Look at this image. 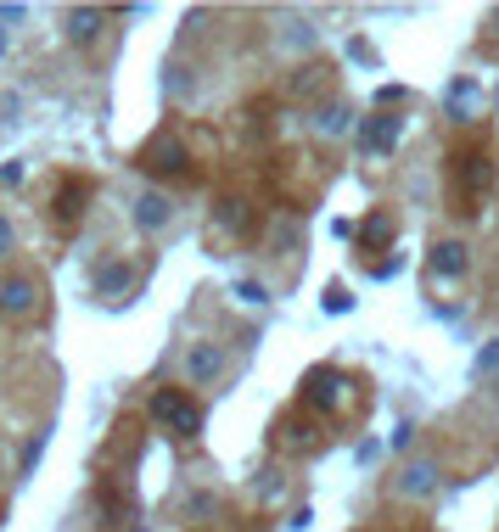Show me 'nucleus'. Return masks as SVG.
<instances>
[{
    "instance_id": "1",
    "label": "nucleus",
    "mask_w": 499,
    "mask_h": 532,
    "mask_svg": "<svg viewBox=\"0 0 499 532\" xmlns=\"http://www.w3.org/2000/svg\"><path fill=\"white\" fill-rule=\"evenodd\" d=\"M152 415L163 420V426H174V432H180V437L202 432V409L191 404L186 392H174V387H163V392H157V398H152Z\"/></svg>"
},
{
    "instance_id": "2",
    "label": "nucleus",
    "mask_w": 499,
    "mask_h": 532,
    "mask_svg": "<svg viewBox=\"0 0 499 532\" xmlns=\"http://www.w3.org/2000/svg\"><path fill=\"white\" fill-rule=\"evenodd\" d=\"M348 387H354V381L337 376V370H314V376H309V404L314 409H343L348 404Z\"/></svg>"
},
{
    "instance_id": "3",
    "label": "nucleus",
    "mask_w": 499,
    "mask_h": 532,
    "mask_svg": "<svg viewBox=\"0 0 499 532\" xmlns=\"http://www.w3.org/2000/svg\"><path fill=\"white\" fill-rule=\"evenodd\" d=\"M427 264H432V275H438V280H460L471 269V252H466V241H438Z\"/></svg>"
},
{
    "instance_id": "4",
    "label": "nucleus",
    "mask_w": 499,
    "mask_h": 532,
    "mask_svg": "<svg viewBox=\"0 0 499 532\" xmlns=\"http://www.w3.org/2000/svg\"><path fill=\"white\" fill-rule=\"evenodd\" d=\"M393 140H399V118H371V124H359V152H371V157H387L393 152Z\"/></svg>"
},
{
    "instance_id": "5",
    "label": "nucleus",
    "mask_w": 499,
    "mask_h": 532,
    "mask_svg": "<svg viewBox=\"0 0 499 532\" xmlns=\"http://www.w3.org/2000/svg\"><path fill=\"white\" fill-rule=\"evenodd\" d=\"M219 370H225V353H219L214 342H197V348L186 353V376L197 381V387H202V381H214Z\"/></svg>"
},
{
    "instance_id": "6",
    "label": "nucleus",
    "mask_w": 499,
    "mask_h": 532,
    "mask_svg": "<svg viewBox=\"0 0 499 532\" xmlns=\"http://www.w3.org/2000/svg\"><path fill=\"white\" fill-rule=\"evenodd\" d=\"M432 488H438V465H432V460L404 465V476H399V493H404V499H427Z\"/></svg>"
},
{
    "instance_id": "7",
    "label": "nucleus",
    "mask_w": 499,
    "mask_h": 532,
    "mask_svg": "<svg viewBox=\"0 0 499 532\" xmlns=\"http://www.w3.org/2000/svg\"><path fill=\"white\" fill-rule=\"evenodd\" d=\"M146 168L152 174H186V146L180 140H157L152 152H146Z\"/></svg>"
},
{
    "instance_id": "8",
    "label": "nucleus",
    "mask_w": 499,
    "mask_h": 532,
    "mask_svg": "<svg viewBox=\"0 0 499 532\" xmlns=\"http://www.w3.org/2000/svg\"><path fill=\"white\" fill-rule=\"evenodd\" d=\"M135 224H141V230H157V224H169V196L146 191L141 202H135Z\"/></svg>"
},
{
    "instance_id": "9",
    "label": "nucleus",
    "mask_w": 499,
    "mask_h": 532,
    "mask_svg": "<svg viewBox=\"0 0 499 532\" xmlns=\"http://www.w3.org/2000/svg\"><path fill=\"white\" fill-rule=\"evenodd\" d=\"M0 308H6V314L34 308V286H29V280H6V286H0Z\"/></svg>"
},
{
    "instance_id": "10",
    "label": "nucleus",
    "mask_w": 499,
    "mask_h": 532,
    "mask_svg": "<svg viewBox=\"0 0 499 532\" xmlns=\"http://www.w3.org/2000/svg\"><path fill=\"white\" fill-rule=\"evenodd\" d=\"M359 236L371 241V247H387V241H393V219H387V213H376V219H365V230H359Z\"/></svg>"
},
{
    "instance_id": "11",
    "label": "nucleus",
    "mask_w": 499,
    "mask_h": 532,
    "mask_svg": "<svg viewBox=\"0 0 499 532\" xmlns=\"http://www.w3.org/2000/svg\"><path fill=\"white\" fill-rule=\"evenodd\" d=\"M68 23H73V40H96L101 34V12H73Z\"/></svg>"
},
{
    "instance_id": "12",
    "label": "nucleus",
    "mask_w": 499,
    "mask_h": 532,
    "mask_svg": "<svg viewBox=\"0 0 499 532\" xmlns=\"http://www.w3.org/2000/svg\"><path fill=\"white\" fill-rule=\"evenodd\" d=\"M96 286H101L107 297H118V292L129 286V269H124V264H107V269H101V280H96Z\"/></svg>"
},
{
    "instance_id": "13",
    "label": "nucleus",
    "mask_w": 499,
    "mask_h": 532,
    "mask_svg": "<svg viewBox=\"0 0 499 532\" xmlns=\"http://www.w3.org/2000/svg\"><path fill=\"white\" fill-rule=\"evenodd\" d=\"M488 174H494V168H488L483 157H466V168H460V180H466L471 191H483V185H488Z\"/></svg>"
},
{
    "instance_id": "14",
    "label": "nucleus",
    "mask_w": 499,
    "mask_h": 532,
    "mask_svg": "<svg viewBox=\"0 0 499 532\" xmlns=\"http://www.w3.org/2000/svg\"><path fill=\"white\" fill-rule=\"evenodd\" d=\"M320 129H326V135H343V129H348V107H326V112H320Z\"/></svg>"
},
{
    "instance_id": "15",
    "label": "nucleus",
    "mask_w": 499,
    "mask_h": 532,
    "mask_svg": "<svg viewBox=\"0 0 499 532\" xmlns=\"http://www.w3.org/2000/svg\"><path fill=\"white\" fill-rule=\"evenodd\" d=\"M449 101H455V112H471V107H477V84L460 79V84H455V96H449Z\"/></svg>"
},
{
    "instance_id": "16",
    "label": "nucleus",
    "mask_w": 499,
    "mask_h": 532,
    "mask_svg": "<svg viewBox=\"0 0 499 532\" xmlns=\"http://www.w3.org/2000/svg\"><path fill=\"white\" fill-rule=\"evenodd\" d=\"M219 224H225V230H242V224H247L242 202H225V208H219Z\"/></svg>"
},
{
    "instance_id": "17",
    "label": "nucleus",
    "mask_w": 499,
    "mask_h": 532,
    "mask_svg": "<svg viewBox=\"0 0 499 532\" xmlns=\"http://www.w3.org/2000/svg\"><path fill=\"white\" fill-rule=\"evenodd\" d=\"M477 370H483V376H488V370H499V342H494V348H483V359H477Z\"/></svg>"
},
{
    "instance_id": "18",
    "label": "nucleus",
    "mask_w": 499,
    "mask_h": 532,
    "mask_svg": "<svg viewBox=\"0 0 499 532\" xmlns=\"http://www.w3.org/2000/svg\"><path fill=\"white\" fill-rule=\"evenodd\" d=\"M6 247H12V224L0 219V252H6Z\"/></svg>"
},
{
    "instance_id": "19",
    "label": "nucleus",
    "mask_w": 499,
    "mask_h": 532,
    "mask_svg": "<svg viewBox=\"0 0 499 532\" xmlns=\"http://www.w3.org/2000/svg\"><path fill=\"white\" fill-rule=\"evenodd\" d=\"M488 28H494V34H499V6H494V12H488Z\"/></svg>"
}]
</instances>
